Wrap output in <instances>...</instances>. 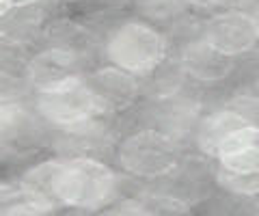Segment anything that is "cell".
I'll return each mask as SVG.
<instances>
[{"label":"cell","mask_w":259,"mask_h":216,"mask_svg":"<svg viewBox=\"0 0 259 216\" xmlns=\"http://www.w3.org/2000/svg\"><path fill=\"white\" fill-rule=\"evenodd\" d=\"M218 182L233 195H259V166H242V169L218 166Z\"/></svg>","instance_id":"8fae6325"},{"label":"cell","mask_w":259,"mask_h":216,"mask_svg":"<svg viewBox=\"0 0 259 216\" xmlns=\"http://www.w3.org/2000/svg\"><path fill=\"white\" fill-rule=\"evenodd\" d=\"M119 164L139 178H162L180 164V149L171 137L162 132H136L121 143Z\"/></svg>","instance_id":"3957f363"},{"label":"cell","mask_w":259,"mask_h":216,"mask_svg":"<svg viewBox=\"0 0 259 216\" xmlns=\"http://www.w3.org/2000/svg\"><path fill=\"white\" fill-rule=\"evenodd\" d=\"M91 89L95 93L100 108L110 106V108H119L132 102L134 93H136V84L130 71L121 69V67H112V69H102L93 76Z\"/></svg>","instance_id":"52a82bcc"},{"label":"cell","mask_w":259,"mask_h":216,"mask_svg":"<svg viewBox=\"0 0 259 216\" xmlns=\"http://www.w3.org/2000/svg\"><path fill=\"white\" fill-rule=\"evenodd\" d=\"M74 78H78V59L74 52L63 48L44 50L28 63V80L37 91L52 89Z\"/></svg>","instance_id":"8992f818"},{"label":"cell","mask_w":259,"mask_h":216,"mask_svg":"<svg viewBox=\"0 0 259 216\" xmlns=\"http://www.w3.org/2000/svg\"><path fill=\"white\" fill-rule=\"evenodd\" d=\"M188 3H194V5H216L221 0H188Z\"/></svg>","instance_id":"7c38bea8"},{"label":"cell","mask_w":259,"mask_h":216,"mask_svg":"<svg viewBox=\"0 0 259 216\" xmlns=\"http://www.w3.org/2000/svg\"><path fill=\"white\" fill-rule=\"evenodd\" d=\"M54 210V203L44 199L41 195L32 193L26 186H22L15 193L3 195V207L0 212L5 216H35V214H48Z\"/></svg>","instance_id":"30bf717a"},{"label":"cell","mask_w":259,"mask_h":216,"mask_svg":"<svg viewBox=\"0 0 259 216\" xmlns=\"http://www.w3.org/2000/svg\"><path fill=\"white\" fill-rule=\"evenodd\" d=\"M203 39L227 57H238L257 46L259 22L244 11H227L207 22Z\"/></svg>","instance_id":"5b68a950"},{"label":"cell","mask_w":259,"mask_h":216,"mask_svg":"<svg viewBox=\"0 0 259 216\" xmlns=\"http://www.w3.org/2000/svg\"><path fill=\"white\" fill-rule=\"evenodd\" d=\"M250 121L236 110H218V113L209 115L199 127V147L209 156H216L221 145L231 137L233 132H238L240 127L248 125Z\"/></svg>","instance_id":"9c48e42d"},{"label":"cell","mask_w":259,"mask_h":216,"mask_svg":"<svg viewBox=\"0 0 259 216\" xmlns=\"http://www.w3.org/2000/svg\"><path fill=\"white\" fill-rule=\"evenodd\" d=\"M166 46L156 28L143 22H127L119 26L108 39L106 54L112 65L130 74H147L164 59Z\"/></svg>","instance_id":"7a4b0ae2"},{"label":"cell","mask_w":259,"mask_h":216,"mask_svg":"<svg viewBox=\"0 0 259 216\" xmlns=\"http://www.w3.org/2000/svg\"><path fill=\"white\" fill-rule=\"evenodd\" d=\"M184 67L197 80H221L231 71V57L218 52L205 39L184 52Z\"/></svg>","instance_id":"ba28073f"},{"label":"cell","mask_w":259,"mask_h":216,"mask_svg":"<svg viewBox=\"0 0 259 216\" xmlns=\"http://www.w3.org/2000/svg\"><path fill=\"white\" fill-rule=\"evenodd\" d=\"M115 173L93 158L61 160L56 175V201L71 207H102L115 195Z\"/></svg>","instance_id":"6da1fadb"},{"label":"cell","mask_w":259,"mask_h":216,"mask_svg":"<svg viewBox=\"0 0 259 216\" xmlns=\"http://www.w3.org/2000/svg\"><path fill=\"white\" fill-rule=\"evenodd\" d=\"M37 108L48 121L63 127H74L87 123L100 110V102H97L91 84L82 82L78 76L59 87L39 91Z\"/></svg>","instance_id":"277c9868"}]
</instances>
